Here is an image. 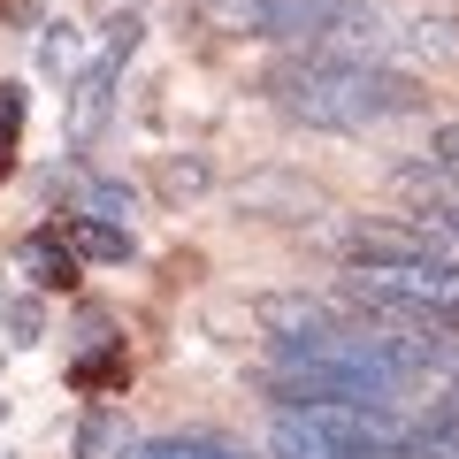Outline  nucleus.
<instances>
[{
	"mask_svg": "<svg viewBox=\"0 0 459 459\" xmlns=\"http://www.w3.org/2000/svg\"><path fill=\"white\" fill-rule=\"evenodd\" d=\"M268 92L291 123H314V131H376L391 115L421 108V84L406 69L368 62V54H322V47H299L291 62H276Z\"/></svg>",
	"mask_w": 459,
	"mask_h": 459,
	"instance_id": "obj_1",
	"label": "nucleus"
},
{
	"mask_svg": "<svg viewBox=\"0 0 459 459\" xmlns=\"http://www.w3.org/2000/svg\"><path fill=\"white\" fill-rule=\"evenodd\" d=\"M131 47H138V16H123V23H108V47L77 69V84H69V138H77V146H84V138H100L108 100H115V77H123Z\"/></svg>",
	"mask_w": 459,
	"mask_h": 459,
	"instance_id": "obj_2",
	"label": "nucleus"
},
{
	"mask_svg": "<svg viewBox=\"0 0 459 459\" xmlns=\"http://www.w3.org/2000/svg\"><path fill=\"white\" fill-rule=\"evenodd\" d=\"M398 184L421 199V222H437V230H452V238H459V169L413 161V169H398Z\"/></svg>",
	"mask_w": 459,
	"mask_h": 459,
	"instance_id": "obj_3",
	"label": "nucleus"
},
{
	"mask_svg": "<svg viewBox=\"0 0 459 459\" xmlns=\"http://www.w3.org/2000/svg\"><path fill=\"white\" fill-rule=\"evenodd\" d=\"M413 437L429 444V459H459V398L444 391L437 406H421L413 413Z\"/></svg>",
	"mask_w": 459,
	"mask_h": 459,
	"instance_id": "obj_4",
	"label": "nucleus"
},
{
	"mask_svg": "<svg viewBox=\"0 0 459 459\" xmlns=\"http://www.w3.org/2000/svg\"><path fill=\"white\" fill-rule=\"evenodd\" d=\"M115 459H238V452L214 444V437H138V444H123Z\"/></svg>",
	"mask_w": 459,
	"mask_h": 459,
	"instance_id": "obj_5",
	"label": "nucleus"
},
{
	"mask_svg": "<svg viewBox=\"0 0 459 459\" xmlns=\"http://www.w3.org/2000/svg\"><path fill=\"white\" fill-rule=\"evenodd\" d=\"M69 238H77V253H92V261H131V230H123V222L69 214Z\"/></svg>",
	"mask_w": 459,
	"mask_h": 459,
	"instance_id": "obj_6",
	"label": "nucleus"
},
{
	"mask_svg": "<svg viewBox=\"0 0 459 459\" xmlns=\"http://www.w3.org/2000/svg\"><path fill=\"white\" fill-rule=\"evenodd\" d=\"M69 199H77V214H100V222H131V192H123V184H108V177H84Z\"/></svg>",
	"mask_w": 459,
	"mask_h": 459,
	"instance_id": "obj_7",
	"label": "nucleus"
},
{
	"mask_svg": "<svg viewBox=\"0 0 459 459\" xmlns=\"http://www.w3.org/2000/svg\"><path fill=\"white\" fill-rule=\"evenodd\" d=\"M23 268H31V283H69V246H54V238H31V246H23Z\"/></svg>",
	"mask_w": 459,
	"mask_h": 459,
	"instance_id": "obj_8",
	"label": "nucleus"
},
{
	"mask_svg": "<svg viewBox=\"0 0 459 459\" xmlns=\"http://www.w3.org/2000/svg\"><path fill=\"white\" fill-rule=\"evenodd\" d=\"M16 123H23V92H16V84H0V153L16 146Z\"/></svg>",
	"mask_w": 459,
	"mask_h": 459,
	"instance_id": "obj_9",
	"label": "nucleus"
},
{
	"mask_svg": "<svg viewBox=\"0 0 459 459\" xmlns=\"http://www.w3.org/2000/svg\"><path fill=\"white\" fill-rule=\"evenodd\" d=\"M429 161L459 169V123H437V131H429Z\"/></svg>",
	"mask_w": 459,
	"mask_h": 459,
	"instance_id": "obj_10",
	"label": "nucleus"
},
{
	"mask_svg": "<svg viewBox=\"0 0 459 459\" xmlns=\"http://www.w3.org/2000/svg\"><path fill=\"white\" fill-rule=\"evenodd\" d=\"M8 329H16V344L39 337V307H8Z\"/></svg>",
	"mask_w": 459,
	"mask_h": 459,
	"instance_id": "obj_11",
	"label": "nucleus"
},
{
	"mask_svg": "<svg viewBox=\"0 0 459 459\" xmlns=\"http://www.w3.org/2000/svg\"><path fill=\"white\" fill-rule=\"evenodd\" d=\"M437 368H444V391L459 398V344H452V352H437Z\"/></svg>",
	"mask_w": 459,
	"mask_h": 459,
	"instance_id": "obj_12",
	"label": "nucleus"
}]
</instances>
